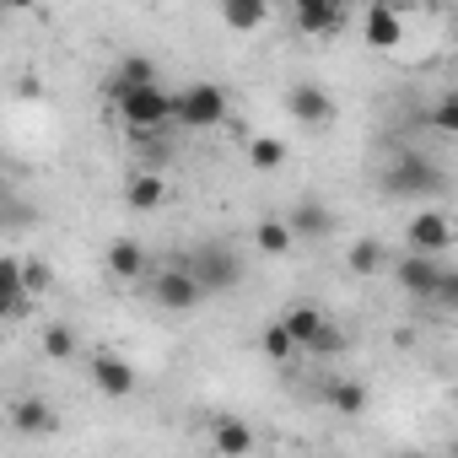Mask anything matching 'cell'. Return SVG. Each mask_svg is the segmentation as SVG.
Listing matches in <instances>:
<instances>
[{
    "label": "cell",
    "instance_id": "obj_28",
    "mask_svg": "<svg viewBox=\"0 0 458 458\" xmlns=\"http://www.w3.org/2000/svg\"><path fill=\"white\" fill-rule=\"evenodd\" d=\"M259 351H265L270 361H286V356H297V345L286 340V329H281V324H265V335H259Z\"/></svg>",
    "mask_w": 458,
    "mask_h": 458
},
{
    "label": "cell",
    "instance_id": "obj_19",
    "mask_svg": "<svg viewBox=\"0 0 458 458\" xmlns=\"http://www.w3.org/2000/svg\"><path fill=\"white\" fill-rule=\"evenodd\" d=\"M329 226H335V216H329L324 205H313V199H308V205H297V210L286 216V233H292V238H297V233H302V238H324Z\"/></svg>",
    "mask_w": 458,
    "mask_h": 458
},
{
    "label": "cell",
    "instance_id": "obj_7",
    "mask_svg": "<svg viewBox=\"0 0 458 458\" xmlns=\"http://www.w3.org/2000/svg\"><path fill=\"white\" fill-rule=\"evenodd\" d=\"M151 302H157L162 313H194V308H205V292H199L178 265H167V270H157V281H151Z\"/></svg>",
    "mask_w": 458,
    "mask_h": 458
},
{
    "label": "cell",
    "instance_id": "obj_11",
    "mask_svg": "<svg viewBox=\"0 0 458 458\" xmlns=\"http://www.w3.org/2000/svg\"><path fill=\"white\" fill-rule=\"evenodd\" d=\"M394 276H399V286H404L415 302H431V297H437V281H442V265L426 259V254H410V259L394 265Z\"/></svg>",
    "mask_w": 458,
    "mask_h": 458
},
{
    "label": "cell",
    "instance_id": "obj_26",
    "mask_svg": "<svg viewBox=\"0 0 458 458\" xmlns=\"http://www.w3.org/2000/svg\"><path fill=\"white\" fill-rule=\"evenodd\" d=\"M308 351H313V356H340V351H345V329L324 318V324H318V335L308 340Z\"/></svg>",
    "mask_w": 458,
    "mask_h": 458
},
{
    "label": "cell",
    "instance_id": "obj_30",
    "mask_svg": "<svg viewBox=\"0 0 458 458\" xmlns=\"http://www.w3.org/2000/svg\"><path fill=\"white\" fill-rule=\"evenodd\" d=\"M431 302H437V308H453V302H458V276H453V270H442V281H437V297H431Z\"/></svg>",
    "mask_w": 458,
    "mask_h": 458
},
{
    "label": "cell",
    "instance_id": "obj_10",
    "mask_svg": "<svg viewBox=\"0 0 458 458\" xmlns=\"http://www.w3.org/2000/svg\"><path fill=\"white\" fill-rule=\"evenodd\" d=\"M92 383H98L103 399H130L135 394V367L124 356H114V351H98L92 356Z\"/></svg>",
    "mask_w": 458,
    "mask_h": 458
},
{
    "label": "cell",
    "instance_id": "obj_9",
    "mask_svg": "<svg viewBox=\"0 0 458 458\" xmlns=\"http://www.w3.org/2000/svg\"><path fill=\"white\" fill-rule=\"evenodd\" d=\"M447 249H453V221H447V210H420V216H410V254L437 259V254H447Z\"/></svg>",
    "mask_w": 458,
    "mask_h": 458
},
{
    "label": "cell",
    "instance_id": "obj_31",
    "mask_svg": "<svg viewBox=\"0 0 458 458\" xmlns=\"http://www.w3.org/2000/svg\"><path fill=\"white\" fill-rule=\"evenodd\" d=\"M404 458H426V453H404Z\"/></svg>",
    "mask_w": 458,
    "mask_h": 458
},
{
    "label": "cell",
    "instance_id": "obj_13",
    "mask_svg": "<svg viewBox=\"0 0 458 458\" xmlns=\"http://www.w3.org/2000/svg\"><path fill=\"white\" fill-rule=\"evenodd\" d=\"M210 442H216L221 458H249V453H254V431H249V420H238V415H216Z\"/></svg>",
    "mask_w": 458,
    "mask_h": 458
},
{
    "label": "cell",
    "instance_id": "obj_27",
    "mask_svg": "<svg viewBox=\"0 0 458 458\" xmlns=\"http://www.w3.org/2000/svg\"><path fill=\"white\" fill-rule=\"evenodd\" d=\"M49 281H55V276H49L44 259H28V265H22V292H28V302H38V297L49 292Z\"/></svg>",
    "mask_w": 458,
    "mask_h": 458
},
{
    "label": "cell",
    "instance_id": "obj_25",
    "mask_svg": "<svg viewBox=\"0 0 458 458\" xmlns=\"http://www.w3.org/2000/svg\"><path fill=\"white\" fill-rule=\"evenodd\" d=\"M76 345H81V340H76L71 324H49V329H44V356H49V361H71Z\"/></svg>",
    "mask_w": 458,
    "mask_h": 458
},
{
    "label": "cell",
    "instance_id": "obj_1",
    "mask_svg": "<svg viewBox=\"0 0 458 458\" xmlns=\"http://www.w3.org/2000/svg\"><path fill=\"white\" fill-rule=\"evenodd\" d=\"M178 270L205 292V302H210L216 292H233V286L243 281V259H238V249H226V243H199L194 254L178 259Z\"/></svg>",
    "mask_w": 458,
    "mask_h": 458
},
{
    "label": "cell",
    "instance_id": "obj_4",
    "mask_svg": "<svg viewBox=\"0 0 458 458\" xmlns=\"http://www.w3.org/2000/svg\"><path fill=\"white\" fill-rule=\"evenodd\" d=\"M286 114H292L302 130H329V124L340 119V103L329 98V87L297 81V87H286Z\"/></svg>",
    "mask_w": 458,
    "mask_h": 458
},
{
    "label": "cell",
    "instance_id": "obj_15",
    "mask_svg": "<svg viewBox=\"0 0 458 458\" xmlns=\"http://www.w3.org/2000/svg\"><path fill=\"white\" fill-rule=\"evenodd\" d=\"M162 199H167V183H162V173H157V167L130 173V183H124V205H130V210H157Z\"/></svg>",
    "mask_w": 458,
    "mask_h": 458
},
{
    "label": "cell",
    "instance_id": "obj_29",
    "mask_svg": "<svg viewBox=\"0 0 458 458\" xmlns=\"http://www.w3.org/2000/svg\"><path fill=\"white\" fill-rule=\"evenodd\" d=\"M431 130L437 135H453L458 130V92H442V103L431 108Z\"/></svg>",
    "mask_w": 458,
    "mask_h": 458
},
{
    "label": "cell",
    "instance_id": "obj_5",
    "mask_svg": "<svg viewBox=\"0 0 458 458\" xmlns=\"http://www.w3.org/2000/svg\"><path fill=\"white\" fill-rule=\"evenodd\" d=\"M383 189L388 194H399V199H415V194H437L442 189V173H437V162H426V157H399L394 167H388V178H383Z\"/></svg>",
    "mask_w": 458,
    "mask_h": 458
},
{
    "label": "cell",
    "instance_id": "obj_6",
    "mask_svg": "<svg viewBox=\"0 0 458 458\" xmlns=\"http://www.w3.org/2000/svg\"><path fill=\"white\" fill-rule=\"evenodd\" d=\"M140 87H162V76H157V60H146V55H124L108 76H103V98L119 108L130 92H140Z\"/></svg>",
    "mask_w": 458,
    "mask_h": 458
},
{
    "label": "cell",
    "instance_id": "obj_18",
    "mask_svg": "<svg viewBox=\"0 0 458 458\" xmlns=\"http://www.w3.org/2000/svg\"><path fill=\"white\" fill-rule=\"evenodd\" d=\"M221 22L233 28V33H254V28L270 22V6H265V0H226V6H221Z\"/></svg>",
    "mask_w": 458,
    "mask_h": 458
},
{
    "label": "cell",
    "instance_id": "obj_3",
    "mask_svg": "<svg viewBox=\"0 0 458 458\" xmlns=\"http://www.w3.org/2000/svg\"><path fill=\"white\" fill-rule=\"evenodd\" d=\"M119 119L130 124V135H162V130H173V92L167 87H140L119 103Z\"/></svg>",
    "mask_w": 458,
    "mask_h": 458
},
{
    "label": "cell",
    "instance_id": "obj_16",
    "mask_svg": "<svg viewBox=\"0 0 458 458\" xmlns=\"http://www.w3.org/2000/svg\"><path fill=\"white\" fill-rule=\"evenodd\" d=\"M28 292H22V259H0V318L28 313Z\"/></svg>",
    "mask_w": 458,
    "mask_h": 458
},
{
    "label": "cell",
    "instance_id": "obj_14",
    "mask_svg": "<svg viewBox=\"0 0 458 458\" xmlns=\"http://www.w3.org/2000/svg\"><path fill=\"white\" fill-rule=\"evenodd\" d=\"M12 426H17L22 437H49V431H60V415H55V404H44V399H17V404H12Z\"/></svg>",
    "mask_w": 458,
    "mask_h": 458
},
{
    "label": "cell",
    "instance_id": "obj_21",
    "mask_svg": "<svg viewBox=\"0 0 458 458\" xmlns=\"http://www.w3.org/2000/svg\"><path fill=\"white\" fill-rule=\"evenodd\" d=\"M345 265H351V276H377V270L388 265V249H383L377 238H356L351 254H345Z\"/></svg>",
    "mask_w": 458,
    "mask_h": 458
},
{
    "label": "cell",
    "instance_id": "obj_8",
    "mask_svg": "<svg viewBox=\"0 0 458 458\" xmlns=\"http://www.w3.org/2000/svg\"><path fill=\"white\" fill-rule=\"evenodd\" d=\"M292 22H297V33H308V38H335V33L351 22V12L340 6V0H297V6H292Z\"/></svg>",
    "mask_w": 458,
    "mask_h": 458
},
{
    "label": "cell",
    "instance_id": "obj_17",
    "mask_svg": "<svg viewBox=\"0 0 458 458\" xmlns=\"http://www.w3.org/2000/svg\"><path fill=\"white\" fill-rule=\"evenodd\" d=\"M276 324L286 329V340H292L297 351H308V340L318 335V324H324V313H318L313 302H297V308H286V313H281Z\"/></svg>",
    "mask_w": 458,
    "mask_h": 458
},
{
    "label": "cell",
    "instance_id": "obj_22",
    "mask_svg": "<svg viewBox=\"0 0 458 458\" xmlns=\"http://www.w3.org/2000/svg\"><path fill=\"white\" fill-rule=\"evenodd\" d=\"M254 249L270 254V259H281V254L292 249V233H286V221H281V216H265V221L254 226Z\"/></svg>",
    "mask_w": 458,
    "mask_h": 458
},
{
    "label": "cell",
    "instance_id": "obj_2",
    "mask_svg": "<svg viewBox=\"0 0 458 458\" xmlns=\"http://www.w3.org/2000/svg\"><path fill=\"white\" fill-rule=\"evenodd\" d=\"M173 124L178 130H216L226 124V92L216 81H194L173 98Z\"/></svg>",
    "mask_w": 458,
    "mask_h": 458
},
{
    "label": "cell",
    "instance_id": "obj_20",
    "mask_svg": "<svg viewBox=\"0 0 458 458\" xmlns=\"http://www.w3.org/2000/svg\"><path fill=\"white\" fill-rule=\"evenodd\" d=\"M108 270H114L119 281L140 276V270H146V249H140L135 238H114V243H108Z\"/></svg>",
    "mask_w": 458,
    "mask_h": 458
},
{
    "label": "cell",
    "instance_id": "obj_24",
    "mask_svg": "<svg viewBox=\"0 0 458 458\" xmlns=\"http://www.w3.org/2000/svg\"><path fill=\"white\" fill-rule=\"evenodd\" d=\"M367 383H356V377H340V383H329V404L340 410V415H361L367 410Z\"/></svg>",
    "mask_w": 458,
    "mask_h": 458
},
{
    "label": "cell",
    "instance_id": "obj_12",
    "mask_svg": "<svg viewBox=\"0 0 458 458\" xmlns=\"http://www.w3.org/2000/svg\"><path fill=\"white\" fill-rule=\"evenodd\" d=\"M361 33H367L372 49H399V38H404V12H399V6H367Z\"/></svg>",
    "mask_w": 458,
    "mask_h": 458
},
{
    "label": "cell",
    "instance_id": "obj_23",
    "mask_svg": "<svg viewBox=\"0 0 458 458\" xmlns=\"http://www.w3.org/2000/svg\"><path fill=\"white\" fill-rule=\"evenodd\" d=\"M286 162V140H276V135H254L249 140V167L254 173H276Z\"/></svg>",
    "mask_w": 458,
    "mask_h": 458
}]
</instances>
